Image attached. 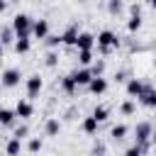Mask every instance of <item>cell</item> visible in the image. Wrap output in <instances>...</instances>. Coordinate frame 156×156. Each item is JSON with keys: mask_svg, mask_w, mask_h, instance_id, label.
I'll return each instance as SVG.
<instances>
[{"mask_svg": "<svg viewBox=\"0 0 156 156\" xmlns=\"http://www.w3.org/2000/svg\"><path fill=\"white\" fill-rule=\"evenodd\" d=\"M95 41H98V51H100V54H110L112 49H117V46H119V39H117V34H115V32H110V29L100 32Z\"/></svg>", "mask_w": 156, "mask_h": 156, "instance_id": "1", "label": "cell"}, {"mask_svg": "<svg viewBox=\"0 0 156 156\" xmlns=\"http://www.w3.org/2000/svg\"><path fill=\"white\" fill-rule=\"evenodd\" d=\"M12 29H15V37H29V34H32V17L24 15V12L15 15V20H12Z\"/></svg>", "mask_w": 156, "mask_h": 156, "instance_id": "2", "label": "cell"}, {"mask_svg": "<svg viewBox=\"0 0 156 156\" xmlns=\"http://www.w3.org/2000/svg\"><path fill=\"white\" fill-rule=\"evenodd\" d=\"M134 139L139 144H149V139H151V122H139L134 127Z\"/></svg>", "mask_w": 156, "mask_h": 156, "instance_id": "3", "label": "cell"}, {"mask_svg": "<svg viewBox=\"0 0 156 156\" xmlns=\"http://www.w3.org/2000/svg\"><path fill=\"white\" fill-rule=\"evenodd\" d=\"M20 78H22V73L17 71V68H7L5 73H2V85L5 88H15V85H20Z\"/></svg>", "mask_w": 156, "mask_h": 156, "instance_id": "4", "label": "cell"}, {"mask_svg": "<svg viewBox=\"0 0 156 156\" xmlns=\"http://www.w3.org/2000/svg\"><path fill=\"white\" fill-rule=\"evenodd\" d=\"M41 85H44V80H41L39 76H29V78H27V95H29V98H37V95L41 93Z\"/></svg>", "mask_w": 156, "mask_h": 156, "instance_id": "5", "label": "cell"}, {"mask_svg": "<svg viewBox=\"0 0 156 156\" xmlns=\"http://www.w3.org/2000/svg\"><path fill=\"white\" fill-rule=\"evenodd\" d=\"M88 90H90L93 95H102V93L107 90V80H105V78H100V76H93V78H90V83H88Z\"/></svg>", "mask_w": 156, "mask_h": 156, "instance_id": "6", "label": "cell"}, {"mask_svg": "<svg viewBox=\"0 0 156 156\" xmlns=\"http://www.w3.org/2000/svg\"><path fill=\"white\" fill-rule=\"evenodd\" d=\"M32 34H34L37 39H46V34H49V22H46V20L32 22Z\"/></svg>", "mask_w": 156, "mask_h": 156, "instance_id": "7", "label": "cell"}, {"mask_svg": "<svg viewBox=\"0 0 156 156\" xmlns=\"http://www.w3.org/2000/svg\"><path fill=\"white\" fill-rule=\"evenodd\" d=\"M144 88H146V85H144L141 80H136V78H129V80H127V95H129V98H139V95L144 93Z\"/></svg>", "mask_w": 156, "mask_h": 156, "instance_id": "8", "label": "cell"}, {"mask_svg": "<svg viewBox=\"0 0 156 156\" xmlns=\"http://www.w3.org/2000/svg\"><path fill=\"white\" fill-rule=\"evenodd\" d=\"M93 46H95V37L88 32H80L76 39V49H93Z\"/></svg>", "mask_w": 156, "mask_h": 156, "instance_id": "9", "label": "cell"}, {"mask_svg": "<svg viewBox=\"0 0 156 156\" xmlns=\"http://www.w3.org/2000/svg\"><path fill=\"white\" fill-rule=\"evenodd\" d=\"M32 112H34V107H32V102H27V100H20V102L15 105V115L22 117V119L32 117Z\"/></svg>", "mask_w": 156, "mask_h": 156, "instance_id": "10", "label": "cell"}, {"mask_svg": "<svg viewBox=\"0 0 156 156\" xmlns=\"http://www.w3.org/2000/svg\"><path fill=\"white\" fill-rule=\"evenodd\" d=\"M139 100H141L144 107H151V110H154V107H156V90H154V88H144V93L139 95Z\"/></svg>", "mask_w": 156, "mask_h": 156, "instance_id": "11", "label": "cell"}, {"mask_svg": "<svg viewBox=\"0 0 156 156\" xmlns=\"http://www.w3.org/2000/svg\"><path fill=\"white\" fill-rule=\"evenodd\" d=\"M71 76H73V80H76V85H88V83H90V78H93V73H90V68H80V71H73Z\"/></svg>", "mask_w": 156, "mask_h": 156, "instance_id": "12", "label": "cell"}, {"mask_svg": "<svg viewBox=\"0 0 156 156\" xmlns=\"http://www.w3.org/2000/svg\"><path fill=\"white\" fill-rule=\"evenodd\" d=\"M76 39H78V29H76V27H68V29L63 32V37H61V44L76 46Z\"/></svg>", "mask_w": 156, "mask_h": 156, "instance_id": "13", "label": "cell"}, {"mask_svg": "<svg viewBox=\"0 0 156 156\" xmlns=\"http://www.w3.org/2000/svg\"><path fill=\"white\" fill-rule=\"evenodd\" d=\"M98 124H100V122L90 115V117H85V119L80 122V129H83L85 134H95V132H98Z\"/></svg>", "mask_w": 156, "mask_h": 156, "instance_id": "14", "label": "cell"}, {"mask_svg": "<svg viewBox=\"0 0 156 156\" xmlns=\"http://www.w3.org/2000/svg\"><path fill=\"white\" fill-rule=\"evenodd\" d=\"M15 110H7V107H0V124H5V127H12L15 124Z\"/></svg>", "mask_w": 156, "mask_h": 156, "instance_id": "15", "label": "cell"}, {"mask_svg": "<svg viewBox=\"0 0 156 156\" xmlns=\"http://www.w3.org/2000/svg\"><path fill=\"white\" fill-rule=\"evenodd\" d=\"M29 46H32L29 37H17V41H15V51H17V54H27Z\"/></svg>", "mask_w": 156, "mask_h": 156, "instance_id": "16", "label": "cell"}, {"mask_svg": "<svg viewBox=\"0 0 156 156\" xmlns=\"http://www.w3.org/2000/svg\"><path fill=\"white\" fill-rule=\"evenodd\" d=\"M5 151H7V154H12V156H15V154H20V151H22V139L12 136V139L5 144Z\"/></svg>", "mask_w": 156, "mask_h": 156, "instance_id": "17", "label": "cell"}, {"mask_svg": "<svg viewBox=\"0 0 156 156\" xmlns=\"http://www.w3.org/2000/svg\"><path fill=\"white\" fill-rule=\"evenodd\" d=\"M61 88H63V90H66L68 95H73L78 85H76V80H73V76H63V78H61Z\"/></svg>", "mask_w": 156, "mask_h": 156, "instance_id": "18", "label": "cell"}, {"mask_svg": "<svg viewBox=\"0 0 156 156\" xmlns=\"http://www.w3.org/2000/svg\"><path fill=\"white\" fill-rule=\"evenodd\" d=\"M78 61L83 66H90L93 63V49H78Z\"/></svg>", "mask_w": 156, "mask_h": 156, "instance_id": "19", "label": "cell"}, {"mask_svg": "<svg viewBox=\"0 0 156 156\" xmlns=\"http://www.w3.org/2000/svg\"><path fill=\"white\" fill-rule=\"evenodd\" d=\"M93 117H95L98 122H105V119L110 117V107H105V105H98V107L93 110Z\"/></svg>", "mask_w": 156, "mask_h": 156, "instance_id": "20", "label": "cell"}, {"mask_svg": "<svg viewBox=\"0 0 156 156\" xmlns=\"http://www.w3.org/2000/svg\"><path fill=\"white\" fill-rule=\"evenodd\" d=\"M44 129H46L49 136H56V134L61 132V122H58V119H46V127H44Z\"/></svg>", "mask_w": 156, "mask_h": 156, "instance_id": "21", "label": "cell"}, {"mask_svg": "<svg viewBox=\"0 0 156 156\" xmlns=\"http://www.w3.org/2000/svg\"><path fill=\"white\" fill-rule=\"evenodd\" d=\"M139 27H141V15H132L127 22V32H136Z\"/></svg>", "mask_w": 156, "mask_h": 156, "instance_id": "22", "label": "cell"}, {"mask_svg": "<svg viewBox=\"0 0 156 156\" xmlns=\"http://www.w3.org/2000/svg\"><path fill=\"white\" fill-rule=\"evenodd\" d=\"M119 112H122V115H134V112H136V105H134L132 100H124V102L119 105Z\"/></svg>", "mask_w": 156, "mask_h": 156, "instance_id": "23", "label": "cell"}, {"mask_svg": "<svg viewBox=\"0 0 156 156\" xmlns=\"http://www.w3.org/2000/svg\"><path fill=\"white\" fill-rule=\"evenodd\" d=\"M127 132H129L127 124H117V127H112V136H115V139H124Z\"/></svg>", "mask_w": 156, "mask_h": 156, "instance_id": "24", "label": "cell"}, {"mask_svg": "<svg viewBox=\"0 0 156 156\" xmlns=\"http://www.w3.org/2000/svg\"><path fill=\"white\" fill-rule=\"evenodd\" d=\"M107 12L110 15H119L122 12V0H110L107 2Z\"/></svg>", "mask_w": 156, "mask_h": 156, "instance_id": "25", "label": "cell"}, {"mask_svg": "<svg viewBox=\"0 0 156 156\" xmlns=\"http://www.w3.org/2000/svg\"><path fill=\"white\" fill-rule=\"evenodd\" d=\"M102 71H105V61H93L90 63V73L93 76H102Z\"/></svg>", "mask_w": 156, "mask_h": 156, "instance_id": "26", "label": "cell"}, {"mask_svg": "<svg viewBox=\"0 0 156 156\" xmlns=\"http://www.w3.org/2000/svg\"><path fill=\"white\" fill-rule=\"evenodd\" d=\"M44 63H46L49 68H54V66L58 63V54H56V51H49V54H46V58H44Z\"/></svg>", "mask_w": 156, "mask_h": 156, "instance_id": "27", "label": "cell"}, {"mask_svg": "<svg viewBox=\"0 0 156 156\" xmlns=\"http://www.w3.org/2000/svg\"><path fill=\"white\" fill-rule=\"evenodd\" d=\"M12 37H15V29H2V39H0V41H2V44H10ZM15 39H17V37H15Z\"/></svg>", "mask_w": 156, "mask_h": 156, "instance_id": "28", "label": "cell"}, {"mask_svg": "<svg viewBox=\"0 0 156 156\" xmlns=\"http://www.w3.org/2000/svg\"><path fill=\"white\" fill-rule=\"evenodd\" d=\"M27 149H29V151H41V141H39V139H32Z\"/></svg>", "mask_w": 156, "mask_h": 156, "instance_id": "29", "label": "cell"}, {"mask_svg": "<svg viewBox=\"0 0 156 156\" xmlns=\"http://www.w3.org/2000/svg\"><path fill=\"white\" fill-rule=\"evenodd\" d=\"M46 44H49V46H58V44H61V37H49V34H46Z\"/></svg>", "mask_w": 156, "mask_h": 156, "instance_id": "30", "label": "cell"}, {"mask_svg": "<svg viewBox=\"0 0 156 156\" xmlns=\"http://www.w3.org/2000/svg\"><path fill=\"white\" fill-rule=\"evenodd\" d=\"M129 12H132V15H141V7L134 2V5H129Z\"/></svg>", "mask_w": 156, "mask_h": 156, "instance_id": "31", "label": "cell"}, {"mask_svg": "<svg viewBox=\"0 0 156 156\" xmlns=\"http://www.w3.org/2000/svg\"><path fill=\"white\" fill-rule=\"evenodd\" d=\"M115 80H117V83H124V80H127V73H124V71H119V73L115 76Z\"/></svg>", "mask_w": 156, "mask_h": 156, "instance_id": "32", "label": "cell"}, {"mask_svg": "<svg viewBox=\"0 0 156 156\" xmlns=\"http://www.w3.org/2000/svg\"><path fill=\"white\" fill-rule=\"evenodd\" d=\"M15 136H17V139H22V136H27V127H20V129L15 132Z\"/></svg>", "mask_w": 156, "mask_h": 156, "instance_id": "33", "label": "cell"}, {"mask_svg": "<svg viewBox=\"0 0 156 156\" xmlns=\"http://www.w3.org/2000/svg\"><path fill=\"white\" fill-rule=\"evenodd\" d=\"M5 7H7V2H5V0H0V12H5Z\"/></svg>", "mask_w": 156, "mask_h": 156, "instance_id": "34", "label": "cell"}, {"mask_svg": "<svg viewBox=\"0 0 156 156\" xmlns=\"http://www.w3.org/2000/svg\"><path fill=\"white\" fill-rule=\"evenodd\" d=\"M146 2H149V5H151V7L156 10V0H146Z\"/></svg>", "mask_w": 156, "mask_h": 156, "instance_id": "35", "label": "cell"}, {"mask_svg": "<svg viewBox=\"0 0 156 156\" xmlns=\"http://www.w3.org/2000/svg\"><path fill=\"white\" fill-rule=\"evenodd\" d=\"M0 58H2V41H0Z\"/></svg>", "mask_w": 156, "mask_h": 156, "instance_id": "36", "label": "cell"}, {"mask_svg": "<svg viewBox=\"0 0 156 156\" xmlns=\"http://www.w3.org/2000/svg\"><path fill=\"white\" fill-rule=\"evenodd\" d=\"M151 139H154V144H156V136H154V134H151Z\"/></svg>", "mask_w": 156, "mask_h": 156, "instance_id": "37", "label": "cell"}, {"mask_svg": "<svg viewBox=\"0 0 156 156\" xmlns=\"http://www.w3.org/2000/svg\"><path fill=\"white\" fill-rule=\"evenodd\" d=\"M0 146H2V141H0Z\"/></svg>", "mask_w": 156, "mask_h": 156, "instance_id": "38", "label": "cell"}, {"mask_svg": "<svg viewBox=\"0 0 156 156\" xmlns=\"http://www.w3.org/2000/svg\"><path fill=\"white\" fill-rule=\"evenodd\" d=\"M154 110H156V107H154Z\"/></svg>", "mask_w": 156, "mask_h": 156, "instance_id": "39", "label": "cell"}]
</instances>
